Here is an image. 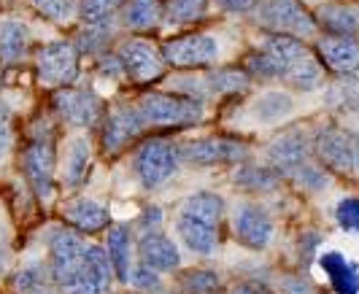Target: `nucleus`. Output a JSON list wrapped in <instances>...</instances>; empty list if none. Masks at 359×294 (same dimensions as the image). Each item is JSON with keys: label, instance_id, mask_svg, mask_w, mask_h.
<instances>
[{"label": "nucleus", "instance_id": "obj_2", "mask_svg": "<svg viewBox=\"0 0 359 294\" xmlns=\"http://www.w3.org/2000/svg\"><path fill=\"white\" fill-rule=\"evenodd\" d=\"M311 148L327 170L359 176V132H354V130L319 127Z\"/></svg>", "mask_w": 359, "mask_h": 294}, {"label": "nucleus", "instance_id": "obj_43", "mask_svg": "<svg viewBox=\"0 0 359 294\" xmlns=\"http://www.w3.org/2000/svg\"><path fill=\"white\" fill-rule=\"evenodd\" d=\"M30 294H52V292H46V289H36V292H30Z\"/></svg>", "mask_w": 359, "mask_h": 294}, {"label": "nucleus", "instance_id": "obj_39", "mask_svg": "<svg viewBox=\"0 0 359 294\" xmlns=\"http://www.w3.org/2000/svg\"><path fill=\"white\" fill-rule=\"evenodd\" d=\"M222 8H227V11H238V14H243V11H252L259 6V0H216Z\"/></svg>", "mask_w": 359, "mask_h": 294}, {"label": "nucleus", "instance_id": "obj_37", "mask_svg": "<svg viewBox=\"0 0 359 294\" xmlns=\"http://www.w3.org/2000/svg\"><path fill=\"white\" fill-rule=\"evenodd\" d=\"M130 281H133V284H135L141 292H160V286H162L157 270H151V267H149V265H144V262H141V265L133 270Z\"/></svg>", "mask_w": 359, "mask_h": 294}, {"label": "nucleus", "instance_id": "obj_33", "mask_svg": "<svg viewBox=\"0 0 359 294\" xmlns=\"http://www.w3.org/2000/svg\"><path fill=\"white\" fill-rule=\"evenodd\" d=\"M33 3L52 22H71L79 14V0H33Z\"/></svg>", "mask_w": 359, "mask_h": 294}, {"label": "nucleus", "instance_id": "obj_26", "mask_svg": "<svg viewBox=\"0 0 359 294\" xmlns=\"http://www.w3.org/2000/svg\"><path fill=\"white\" fill-rule=\"evenodd\" d=\"M292 111H294V100H292L287 92L273 90V92H265L257 97L252 113L259 122H265V125H276V122L287 119Z\"/></svg>", "mask_w": 359, "mask_h": 294}, {"label": "nucleus", "instance_id": "obj_6", "mask_svg": "<svg viewBox=\"0 0 359 294\" xmlns=\"http://www.w3.org/2000/svg\"><path fill=\"white\" fill-rule=\"evenodd\" d=\"M216 57H219V43L214 36L205 33L179 36L162 43V59L165 65L173 68H205L216 62Z\"/></svg>", "mask_w": 359, "mask_h": 294}, {"label": "nucleus", "instance_id": "obj_30", "mask_svg": "<svg viewBox=\"0 0 359 294\" xmlns=\"http://www.w3.org/2000/svg\"><path fill=\"white\" fill-rule=\"evenodd\" d=\"M281 173L278 170H268V167H257V165H243L235 170L233 181L249 192H270L278 186Z\"/></svg>", "mask_w": 359, "mask_h": 294}, {"label": "nucleus", "instance_id": "obj_22", "mask_svg": "<svg viewBox=\"0 0 359 294\" xmlns=\"http://www.w3.org/2000/svg\"><path fill=\"white\" fill-rule=\"evenodd\" d=\"M165 6L162 0H125L122 6V22L133 30H151L162 22Z\"/></svg>", "mask_w": 359, "mask_h": 294}, {"label": "nucleus", "instance_id": "obj_20", "mask_svg": "<svg viewBox=\"0 0 359 294\" xmlns=\"http://www.w3.org/2000/svg\"><path fill=\"white\" fill-rule=\"evenodd\" d=\"M30 33L22 22L14 19H0V62L3 65H17L27 55Z\"/></svg>", "mask_w": 359, "mask_h": 294}, {"label": "nucleus", "instance_id": "obj_13", "mask_svg": "<svg viewBox=\"0 0 359 294\" xmlns=\"http://www.w3.org/2000/svg\"><path fill=\"white\" fill-rule=\"evenodd\" d=\"M144 116L138 113V108H114L103 122V151L116 154L119 148H125L141 130H144Z\"/></svg>", "mask_w": 359, "mask_h": 294}, {"label": "nucleus", "instance_id": "obj_38", "mask_svg": "<svg viewBox=\"0 0 359 294\" xmlns=\"http://www.w3.org/2000/svg\"><path fill=\"white\" fill-rule=\"evenodd\" d=\"M14 141V132H11V108L6 103H0V160L8 154Z\"/></svg>", "mask_w": 359, "mask_h": 294}, {"label": "nucleus", "instance_id": "obj_8", "mask_svg": "<svg viewBox=\"0 0 359 294\" xmlns=\"http://www.w3.org/2000/svg\"><path fill=\"white\" fill-rule=\"evenodd\" d=\"M54 108L71 127H97L106 113L103 100L92 90H71V87L54 94Z\"/></svg>", "mask_w": 359, "mask_h": 294}, {"label": "nucleus", "instance_id": "obj_23", "mask_svg": "<svg viewBox=\"0 0 359 294\" xmlns=\"http://www.w3.org/2000/svg\"><path fill=\"white\" fill-rule=\"evenodd\" d=\"M106 251L108 257H111V265H114L116 281L127 284L130 281V230H127L125 224H114L108 230Z\"/></svg>", "mask_w": 359, "mask_h": 294}, {"label": "nucleus", "instance_id": "obj_16", "mask_svg": "<svg viewBox=\"0 0 359 294\" xmlns=\"http://www.w3.org/2000/svg\"><path fill=\"white\" fill-rule=\"evenodd\" d=\"M308 141L303 132H287L278 141H273L268 148L270 162L278 167V173L284 176H294L303 165H308Z\"/></svg>", "mask_w": 359, "mask_h": 294}, {"label": "nucleus", "instance_id": "obj_1", "mask_svg": "<svg viewBox=\"0 0 359 294\" xmlns=\"http://www.w3.org/2000/svg\"><path fill=\"white\" fill-rule=\"evenodd\" d=\"M135 108L146 125L157 127H192L203 119V103L189 94L149 92L138 100Z\"/></svg>", "mask_w": 359, "mask_h": 294}, {"label": "nucleus", "instance_id": "obj_7", "mask_svg": "<svg viewBox=\"0 0 359 294\" xmlns=\"http://www.w3.org/2000/svg\"><path fill=\"white\" fill-rule=\"evenodd\" d=\"M84 240L73 235L65 227H54L49 235V276L62 286L65 281H71L81 265H84Z\"/></svg>", "mask_w": 359, "mask_h": 294}, {"label": "nucleus", "instance_id": "obj_10", "mask_svg": "<svg viewBox=\"0 0 359 294\" xmlns=\"http://www.w3.org/2000/svg\"><path fill=\"white\" fill-rule=\"evenodd\" d=\"M22 170L38 200H49L54 184V148L49 141H33L22 151Z\"/></svg>", "mask_w": 359, "mask_h": 294}, {"label": "nucleus", "instance_id": "obj_34", "mask_svg": "<svg viewBox=\"0 0 359 294\" xmlns=\"http://www.w3.org/2000/svg\"><path fill=\"white\" fill-rule=\"evenodd\" d=\"M335 221L341 230L359 235V197H343L335 205Z\"/></svg>", "mask_w": 359, "mask_h": 294}, {"label": "nucleus", "instance_id": "obj_29", "mask_svg": "<svg viewBox=\"0 0 359 294\" xmlns=\"http://www.w3.org/2000/svg\"><path fill=\"white\" fill-rule=\"evenodd\" d=\"M84 273H87L103 292H108L111 278H116V273H114L111 257H108V251L103 246H87V251H84Z\"/></svg>", "mask_w": 359, "mask_h": 294}, {"label": "nucleus", "instance_id": "obj_28", "mask_svg": "<svg viewBox=\"0 0 359 294\" xmlns=\"http://www.w3.org/2000/svg\"><path fill=\"white\" fill-rule=\"evenodd\" d=\"M122 6H125V0H79V14L87 27L106 30Z\"/></svg>", "mask_w": 359, "mask_h": 294}, {"label": "nucleus", "instance_id": "obj_41", "mask_svg": "<svg viewBox=\"0 0 359 294\" xmlns=\"http://www.w3.org/2000/svg\"><path fill=\"white\" fill-rule=\"evenodd\" d=\"M6 265H8V246H6V238H3V232H0V273L6 270Z\"/></svg>", "mask_w": 359, "mask_h": 294}, {"label": "nucleus", "instance_id": "obj_42", "mask_svg": "<svg viewBox=\"0 0 359 294\" xmlns=\"http://www.w3.org/2000/svg\"><path fill=\"white\" fill-rule=\"evenodd\" d=\"M160 221V208H149L146 216L141 219V224H157Z\"/></svg>", "mask_w": 359, "mask_h": 294}, {"label": "nucleus", "instance_id": "obj_17", "mask_svg": "<svg viewBox=\"0 0 359 294\" xmlns=\"http://www.w3.org/2000/svg\"><path fill=\"white\" fill-rule=\"evenodd\" d=\"M319 267L335 294H359V267L343 254L338 251L319 254Z\"/></svg>", "mask_w": 359, "mask_h": 294}, {"label": "nucleus", "instance_id": "obj_25", "mask_svg": "<svg viewBox=\"0 0 359 294\" xmlns=\"http://www.w3.org/2000/svg\"><path fill=\"white\" fill-rule=\"evenodd\" d=\"M249 87V74L235 71V68H216L208 76H203V94H233L243 92Z\"/></svg>", "mask_w": 359, "mask_h": 294}, {"label": "nucleus", "instance_id": "obj_40", "mask_svg": "<svg viewBox=\"0 0 359 294\" xmlns=\"http://www.w3.org/2000/svg\"><path fill=\"white\" fill-rule=\"evenodd\" d=\"M233 294H268L262 286H257V284H238L233 289Z\"/></svg>", "mask_w": 359, "mask_h": 294}, {"label": "nucleus", "instance_id": "obj_14", "mask_svg": "<svg viewBox=\"0 0 359 294\" xmlns=\"http://www.w3.org/2000/svg\"><path fill=\"white\" fill-rule=\"evenodd\" d=\"M319 62L341 76L359 74V43L346 36H324L316 43Z\"/></svg>", "mask_w": 359, "mask_h": 294}, {"label": "nucleus", "instance_id": "obj_24", "mask_svg": "<svg viewBox=\"0 0 359 294\" xmlns=\"http://www.w3.org/2000/svg\"><path fill=\"white\" fill-rule=\"evenodd\" d=\"M224 214V200L214 195V192H198L192 197H187L184 205H181V214L179 216H189V219H198L205 221V224H219Z\"/></svg>", "mask_w": 359, "mask_h": 294}, {"label": "nucleus", "instance_id": "obj_15", "mask_svg": "<svg viewBox=\"0 0 359 294\" xmlns=\"http://www.w3.org/2000/svg\"><path fill=\"white\" fill-rule=\"evenodd\" d=\"M138 257L157 273L179 270L181 265L179 246L162 232H144V238L138 240Z\"/></svg>", "mask_w": 359, "mask_h": 294}, {"label": "nucleus", "instance_id": "obj_32", "mask_svg": "<svg viewBox=\"0 0 359 294\" xmlns=\"http://www.w3.org/2000/svg\"><path fill=\"white\" fill-rule=\"evenodd\" d=\"M222 286V281L214 270H189L181 278V289L184 294H216Z\"/></svg>", "mask_w": 359, "mask_h": 294}, {"label": "nucleus", "instance_id": "obj_3", "mask_svg": "<svg viewBox=\"0 0 359 294\" xmlns=\"http://www.w3.org/2000/svg\"><path fill=\"white\" fill-rule=\"evenodd\" d=\"M181 162V148L165 138H149L133 154V170L146 189L165 184Z\"/></svg>", "mask_w": 359, "mask_h": 294}, {"label": "nucleus", "instance_id": "obj_31", "mask_svg": "<svg viewBox=\"0 0 359 294\" xmlns=\"http://www.w3.org/2000/svg\"><path fill=\"white\" fill-rule=\"evenodd\" d=\"M205 14H208V0H168L165 3V17L176 24L200 22Z\"/></svg>", "mask_w": 359, "mask_h": 294}, {"label": "nucleus", "instance_id": "obj_11", "mask_svg": "<svg viewBox=\"0 0 359 294\" xmlns=\"http://www.w3.org/2000/svg\"><path fill=\"white\" fill-rule=\"evenodd\" d=\"M233 232L238 243H243L252 251H262L273 240V219L268 216L265 208L254 205V202H243L238 205L233 216Z\"/></svg>", "mask_w": 359, "mask_h": 294}, {"label": "nucleus", "instance_id": "obj_27", "mask_svg": "<svg viewBox=\"0 0 359 294\" xmlns=\"http://www.w3.org/2000/svg\"><path fill=\"white\" fill-rule=\"evenodd\" d=\"M90 165V144L87 138H73L65 151V165H62V181L68 186H79L87 176Z\"/></svg>", "mask_w": 359, "mask_h": 294}, {"label": "nucleus", "instance_id": "obj_4", "mask_svg": "<svg viewBox=\"0 0 359 294\" xmlns=\"http://www.w3.org/2000/svg\"><path fill=\"white\" fill-rule=\"evenodd\" d=\"M257 22L281 36L306 38L316 30V19L300 0H259Z\"/></svg>", "mask_w": 359, "mask_h": 294}, {"label": "nucleus", "instance_id": "obj_12", "mask_svg": "<svg viewBox=\"0 0 359 294\" xmlns=\"http://www.w3.org/2000/svg\"><path fill=\"white\" fill-rule=\"evenodd\" d=\"M119 59H122V68L133 81H151L162 74V65L165 59L162 55L146 41H127L119 46Z\"/></svg>", "mask_w": 359, "mask_h": 294}, {"label": "nucleus", "instance_id": "obj_18", "mask_svg": "<svg viewBox=\"0 0 359 294\" xmlns=\"http://www.w3.org/2000/svg\"><path fill=\"white\" fill-rule=\"evenodd\" d=\"M62 216L81 232H100L108 224V211L92 197H73L62 205Z\"/></svg>", "mask_w": 359, "mask_h": 294}, {"label": "nucleus", "instance_id": "obj_35", "mask_svg": "<svg viewBox=\"0 0 359 294\" xmlns=\"http://www.w3.org/2000/svg\"><path fill=\"white\" fill-rule=\"evenodd\" d=\"M43 284H46V267L43 265H25L22 270L17 273V289L22 292H36V289H43Z\"/></svg>", "mask_w": 359, "mask_h": 294}, {"label": "nucleus", "instance_id": "obj_9", "mask_svg": "<svg viewBox=\"0 0 359 294\" xmlns=\"http://www.w3.org/2000/svg\"><path fill=\"white\" fill-rule=\"evenodd\" d=\"M243 157H246L243 144L230 141V138H219V135L195 138V141H189L187 146L181 148V160L198 167L230 165V162H241Z\"/></svg>", "mask_w": 359, "mask_h": 294}, {"label": "nucleus", "instance_id": "obj_5", "mask_svg": "<svg viewBox=\"0 0 359 294\" xmlns=\"http://www.w3.org/2000/svg\"><path fill=\"white\" fill-rule=\"evenodd\" d=\"M36 71L46 87H68L79 76V49L68 41H52L36 55Z\"/></svg>", "mask_w": 359, "mask_h": 294}, {"label": "nucleus", "instance_id": "obj_19", "mask_svg": "<svg viewBox=\"0 0 359 294\" xmlns=\"http://www.w3.org/2000/svg\"><path fill=\"white\" fill-rule=\"evenodd\" d=\"M316 24H322L330 36L354 38L359 33V14L348 3H322L316 11Z\"/></svg>", "mask_w": 359, "mask_h": 294}, {"label": "nucleus", "instance_id": "obj_36", "mask_svg": "<svg viewBox=\"0 0 359 294\" xmlns=\"http://www.w3.org/2000/svg\"><path fill=\"white\" fill-rule=\"evenodd\" d=\"M62 292L65 294H106L90 276H87V273H84V265H81V270H79L71 281L62 284Z\"/></svg>", "mask_w": 359, "mask_h": 294}, {"label": "nucleus", "instance_id": "obj_21", "mask_svg": "<svg viewBox=\"0 0 359 294\" xmlns=\"http://www.w3.org/2000/svg\"><path fill=\"white\" fill-rule=\"evenodd\" d=\"M176 230H179L181 240L187 243V248H192L195 254H214L216 251V227L214 224H205V221L189 219V216H179L176 221Z\"/></svg>", "mask_w": 359, "mask_h": 294}]
</instances>
